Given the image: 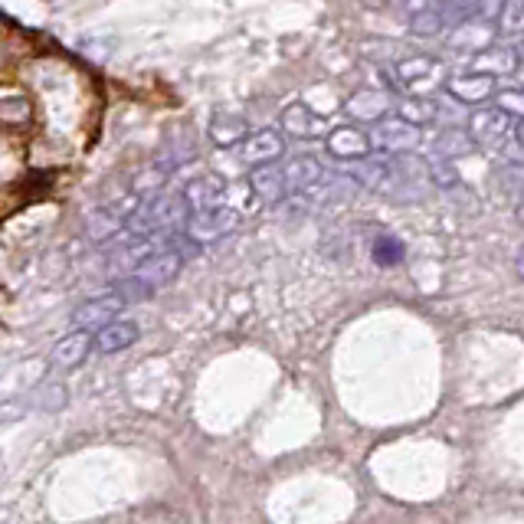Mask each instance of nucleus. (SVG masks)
<instances>
[{
    "instance_id": "nucleus-23",
    "label": "nucleus",
    "mask_w": 524,
    "mask_h": 524,
    "mask_svg": "<svg viewBox=\"0 0 524 524\" xmlns=\"http://www.w3.org/2000/svg\"><path fill=\"white\" fill-rule=\"evenodd\" d=\"M472 148H475V141L469 138V131L449 128V131H443V135L436 138V158H446V161L459 158V154H466Z\"/></svg>"
},
{
    "instance_id": "nucleus-20",
    "label": "nucleus",
    "mask_w": 524,
    "mask_h": 524,
    "mask_svg": "<svg viewBox=\"0 0 524 524\" xmlns=\"http://www.w3.org/2000/svg\"><path fill=\"white\" fill-rule=\"evenodd\" d=\"M138 325L135 321H112V325H105L102 331H95V351L102 354H118L131 348V344L138 341Z\"/></svg>"
},
{
    "instance_id": "nucleus-2",
    "label": "nucleus",
    "mask_w": 524,
    "mask_h": 524,
    "mask_svg": "<svg viewBox=\"0 0 524 524\" xmlns=\"http://www.w3.org/2000/svg\"><path fill=\"white\" fill-rule=\"evenodd\" d=\"M181 243H187V236H184ZM181 243L171 246V249H161L158 256H151L148 262H141V266H138L135 272H131L128 279H135L148 295H151V292H158V289H164V285L174 282V279H177V272L184 269L187 249H181Z\"/></svg>"
},
{
    "instance_id": "nucleus-26",
    "label": "nucleus",
    "mask_w": 524,
    "mask_h": 524,
    "mask_svg": "<svg viewBox=\"0 0 524 524\" xmlns=\"http://www.w3.org/2000/svg\"><path fill=\"white\" fill-rule=\"evenodd\" d=\"M410 30H413V37H439V33L446 30V17H443V10H426V14H416L410 17Z\"/></svg>"
},
{
    "instance_id": "nucleus-3",
    "label": "nucleus",
    "mask_w": 524,
    "mask_h": 524,
    "mask_svg": "<svg viewBox=\"0 0 524 524\" xmlns=\"http://www.w3.org/2000/svg\"><path fill=\"white\" fill-rule=\"evenodd\" d=\"M371 141L380 154H410L420 148L423 131L410 122H403L400 115H393V118H384L380 125H374Z\"/></svg>"
},
{
    "instance_id": "nucleus-16",
    "label": "nucleus",
    "mask_w": 524,
    "mask_h": 524,
    "mask_svg": "<svg viewBox=\"0 0 524 524\" xmlns=\"http://www.w3.org/2000/svg\"><path fill=\"white\" fill-rule=\"evenodd\" d=\"M282 174H285V187H289V197L292 194H308L315 190L321 181H325V168H321L318 158H292L289 164H282Z\"/></svg>"
},
{
    "instance_id": "nucleus-4",
    "label": "nucleus",
    "mask_w": 524,
    "mask_h": 524,
    "mask_svg": "<svg viewBox=\"0 0 524 524\" xmlns=\"http://www.w3.org/2000/svg\"><path fill=\"white\" fill-rule=\"evenodd\" d=\"M466 131H469V138L475 141V145L495 148V145H502L511 131H515V118L505 115L498 105H485V109H475L469 115Z\"/></svg>"
},
{
    "instance_id": "nucleus-11",
    "label": "nucleus",
    "mask_w": 524,
    "mask_h": 524,
    "mask_svg": "<svg viewBox=\"0 0 524 524\" xmlns=\"http://www.w3.org/2000/svg\"><path fill=\"white\" fill-rule=\"evenodd\" d=\"M446 92L462 105H482L488 99H495V79L485 73H475V69H466V73L449 76Z\"/></svg>"
},
{
    "instance_id": "nucleus-27",
    "label": "nucleus",
    "mask_w": 524,
    "mask_h": 524,
    "mask_svg": "<svg viewBox=\"0 0 524 524\" xmlns=\"http://www.w3.org/2000/svg\"><path fill=\"white\" fill-rule=\"evenodd\" d=\"M371 253H374L377 266H397V262L403 259V243L397 240V236H380Z\"/></svg>"
},
{
    "instance_id": "nucleus-14",
    "label": "nucleus",
    "mask_w": 524,
    "mask_h": 524,
    "mask_svg": "<svg viewBox=\"0 0 524 524\" xmlns=\"http://www.w3.org/2000/svg\"><path fill=\"white\" fill-rule=\"evenodd\" d=\"M282 131L289 138L308 141V138H321V135L328 138L331 128L325 125V118L315 115L305 102H292V105H285L282 109Z\"/></svg>"
},
{
    "instance_id": "nucleus-6",
    "label": "nucleus",
    "mask_w": 524,
    "mask_h": 524,
    "mask_svg": "<svg viewBox=\"0 0 524 524\" xmlns=\"http://www.w3.org/2000/svg\"><path fill=\"white\" fill-rule=\"evenodd\" d=\"M125 305L128 302L122 299V295L109 289L105 295H95V299L82 302L73 312V325H76V331H102L105 325H112V321L122 315Z\"/></svg>"
},
{
    "instance_id": "nucleus-1",
    "label": "nucleus",
    "mask_w": 524,
    "mask_h": 524,
    "mask_svg": "<svg viewBox=\"0 0 524 524\" xmlns=\"http://www.w3.org/2000/svg\"><path fill=\"white\" fill-rule=\"evenodd\" d=\"M387 76L393 89L403 95H416V99H430L436 89H443L449 82L446 63L436 56H407L400 63H393Z\"/></svg>"
},
{
    "instance_id": "nucleus-25",
    "label": "nucleus",
    "mask_w": 524,
    "mask_h": 524,
    "mask_svg": "<svg viewBox=\"0 0 524 524\" xmlns=\"http://www.w3.org/2000/svg\"><path fill=\"white\" fill-rule=\"evenodd\" d=\"M498 30L524 37V0H502L498 7Z\"/></svg>"
},
{
    "instance_id": "nucleus-21",
    "label": "nucleus",
    "mask_w": 524,
    "mask_h": 524,
    "mask_svg": "<svg viewBox=\"0 0 524 524\" xmlns=\"http://www.w3.org/2000/svg\"><path fill=\"white\" fill-rule=\"evenodd\" d=\"M397 115L403 118V122H410L416 128L430 125L439 118V105L433 99H416V95H403V99L397 102Z\"/></svg>"
},
{
    "instance_id": "nucleus-17",
    "label": "nucleus",
    "mask_w": 524,
    "mask_h": 524,
    "mask_svg": "<svg viewBox=\"0 0 524 524\" xmlns=\"http://www.w3.org/2000/svg\"><path fill=\"white\" fill-rule=\"evenodd\" d=\"M207 135H210V141L217 148H240L243 141L253 135V131H249L243 115H236V112H217V115L210 118Z\"/></svg>"
},
{
    "instance_id": "nucleus-5",
    "label": "nucleus",
    "mask_w": 524,
    "mask_h": 524,
    "mask_svg": "<svg viewBox=\"0 0 524 524\" xmlns=\"http://www.w3.org/2000/svg\"><path fill=\"white\" fill-rule=\"evenodd\" d=\"M240 223V210L236 207H220V210H207V213H190V220L184 226V233L197 243H217L226 233L236 230Z\"/></svg>"
},
{
    "instance_id": "nucleus-9",
    "label": "nucleus",
    "mask_w": 524,
    "mask_h": 524,
    "mask_svg": "<svg viewBox=\"0 0 524 524\" xmlns=\"http://www.w3.org/2000/svg\"><path fill=\"white\" fill-rule=\"evenodd\" d=\"M184 200H187L190 213L220 210V207H230V187H226L220 174H200L194 181H187Z\"/></svg>"
},
{
    "instance_id": "nucleus-19",
    "label": "nucleus",
    "mask_w": 524,
    "mask_h": 524,
    "mask_svg": "<svg viewBox=\"0 0 524 524\" xmlns=\"http://www.w3.org/2000/svg\"><path fill=\"white\" fill-rule=\"evenodd\" d=\"M89 348H95V335H92V331H73V335L59 338V341L53 344L50 361H53L56 367H76V364L86 361Z\"/></svg>"
},
{
    "instance_id": "nucleus-15",
    "label": "nucleus",
    "mask_w": 524,
    "mask_h": 524,
    "mask_svg": "<svg viewBox=\"0 0 524 524\" xmlns=\"http://www.w3.org/2000/svg\"><path fill=\"white\" fill-rule=\"evenodd\" d=\"M249 190L259 204L266 207H276L289 197V187H285V174H282V164H262V168L249 171Z\"/></svg>"
},
{
    "instance_id": "nucleus-30",
    "label": "nucleus",
    "mask_w": 524,
    "mask_h": 524,
    "mask_svg": "<svg viewBox=\"0 0 524 524\" xmlns=\"http://www.w3.org/2000/svg\"><path fill=\"white\" fill-rule=\"evenodd\" d=\"M515 141H518V145H524V118H518V122H515Z\"/></svg>"
},
{
    "instance_id": "nucleus-10",
    "label": "nucleus",
    "mask_w": 524,
    "mask_h": 524,
    "mask_svg": "<svg viewBox=\"0 0 524 524\" xmlns=\"http://www.w3.org/2000/svg\"><path fill=\"white\" fill-rule=\"evenodd\" d=\"M285 151V141L279 131L272 128H262V131H253L240 148H236V154H240V161L249 164V168H262V164H276L282 158Z\"/></svg>"
},
{
    "instance_id": "nucleus-13",
    "label": "nucleus",
    "mask_w": 524,
    "mask_h": 524,
    "mask_svg": "<svg viewBox=\"0 0 524 524\" xmlns=\"http://www.w3.org/2000/svg\"><path fill=\"white\" fill-rule=\"evenodd\" d=\"M498 40V23H488V20H469V23H462V27H456L449 33V46L452 50H459V53H485L488 46H495Z\"/></svg>"
},
{
    "instance_id": "nucleus-28",
    "label": "nucleus",
    "mask_w": 524,
    "mask_h": 524,
    "mask_svg": "<svg viewBox=\"0 0 524 524\" xmlns=\"http://www.w3.org/2000/svg\"><path fill=\"white\" fill-rule=\"evenodd\" d=\"M426 171H430L433 184H436V187H443V190L459 184V171H456V164L446 161V158H433L430 164H426Z\"/></svg>"
},
{
    "instance_id": "nucleus-22",
    "label": "nucleus",
    "mask_w": 524,
    "mask_h": 524,
    "mask_svg": "<svg viewBox=\"0 0 524 524\" xmlns=\"http://www.w3.org/2000/svg\"><path fill=\"white\" fill-rule=\"evenodd\" d=\"M439 10H443V17H446V27L456 30V27H462V23H469V20H482L485 4H482V0H443Z\"/></svg>"
},
{
    "instance_id": "nucleus-8",
    "label": "nucleus",
    "mask_w": 524,
    "mask_h": 524,
    "mask_svg": "<svg viewBox=\"0 0 524 524\" xmlns=\"http://www.w3.org/2000/svg\"><path fill=\"white\" fill-rule=\"evenodd\" d=\"M393 99L384 89H357L344 99V112L354 125H380L384 118H390Z\"/></svg>"
},
{
    "instance_id": "nucleus-18",
    "label": "nucleus",
    "mask_w": 524,
    "mask_h": 524,
    "mask_svg": "<svg viewBox=\"0 0 524 524\" xmlns=\"http://www.w3.org/2000/svg\"><path fill=\"white\" fill-rule=\"evenodd\" d=\"M518 63H521V56L518 50H511V46H502V43H495V46H488L485 53L479 56H472V66L475 73H485V76H511V73H518Z\"/></svg>"
},
{
    "instance_id": "nucleus-29",
    "label": "nucleus",
    "mask_w": 524,
    "mask_h": 524,
    "mask_svg": "<svg viewBox=\"0 0 524 524\" xmlns=\"http://www.w3.org/2000/svg\"><path fill=\"white\" fill-rule=\"evenodd\" d=\"M495 105L518 122V118H524V89H498Z\"/></svg>"
},
{
    "instance_id": "nucleus-12",
    "label": "nucleus",
    "mask_w": 524,
    "mask_h": 524,
    "mask_svg": "<svg viewBox=\"0 0 524 524\" xmlns=\"http://www.w3.org/2000/svg\"><path fill=\"white\" fill-rule=\"evenodd\" d=\"M348 174H351L361 187L380 190V194H390L393 184H400L397 164H390L387 158H364V161H354V164H348Z\"/></svg>"
},
{
    "instance_id": "nucleus-32",
    "label": "nucleus",
    "mask_w": 524,
    "mask_h": 524,
    "mask_svg": "<svg viewBox=\"0 0 524 524\" xmlns=\"http://www.w3.org/2000/svg\"><path fill=\"white\" fill-rule=\"evenodd\" d=\"M518 56L524 59V37H521V43H518Z\"/></svg>"
},
{
    "instance_id": "nucleus-33",
    "label": "nucleus",
    "mask_w": 524,
    "mask_h": 524,
    "mask_svg": "<svg viewBox=\"0 0 524 524\" xmlns=\"http://www.w3.org/2000/svg\"><path fill=\"white\" fill-rule=\"evenodd\" d=\"M518 220H521V223H524V204H521V207H518Z\"/></svg>"
},
{
    "instance_id": "nucleus-24",
    "label": "nucleus",
    "mask_w": 524,
    "mask_h": 524,
    "mask_svg": "<svg viewBox=\"0 0 524 524\" xmlns=\"http://www.w3.org/2000/svg\"><path fill=\"white\" fill-rule=\"evenodd\" d=\"M30 400H33V407H40V410H63L69 393H66L63 384H50V380H46L43 387H37L30 393Z\"/></svg>"
},
{
    "instance_id": "nucleus-7",
    "label": "nucleus",
    "mask_w": 524,
    "mask_h": 524,
    "mask_svg": "<svg viewBox=\"0 0 524 524\" xmlns=\"http://www.w3.org/2000/svg\"><path fill=\"white\" fill-rule=\"evenodd\" d=\"M325 148L331 158H338L344 164H354V161H364V158H371V151H374V141L367 131H361L354 122L351 125H338V128H331L328 131V138H325Z\"/></svg>"
},
{
    "instance_id": "nucleus-31",
    "label": "nucleus",
    "mask_w": 524,
    "mask_h": 524,
    "mask_svg": "<svg viewBox=\"0 0 524 524\" xmlns=\"http://www.w3.org/2000/svg\"><path fill=\"white\" fill-rule=\"evenodd\" d=\"M518 276L524 279V249H521V253H518Z\"/></svg>"
}]
</instances>
